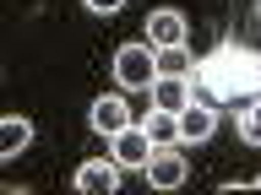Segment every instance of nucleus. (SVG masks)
<instances>
[{
    "label": "nucleus",
    "instance_id": "dca6fc26",
    "mask_svg": "<svg viewBox=\"0 0 261 195\" xmlns=\"http://www.w3.org/2000/svg\"><path fill=\"white\" fill-rule=\"evenodd\" d=\"M256 190H261V179H256Z\"/></svg>",
    "mask_w": 261,
    "mask_h": 195
},
{
    "label": "nucleus",
    "instance_id": "2eb2a0df",
    "mask_svg": "<svg viewBox=\"0 0 261 195\" xmlns=\"http://www.w3.org/2000/svg\"><path fill=\"white\" fill-rule=\"evenodd\" d=\"M256 16H261V0H256Z\"/></svg>",
    "mask_w": 261,
    "mask_h": 195
},
{
    "label": "nucleus",
    "instance_id": "1a4fd4ad",
    "mask_svg": "<svg viewBox=\"0 0 261 195\" xmlns=\"http://www.w3.org/2000/svg\"><path fill=\"white\" fill-rule=\"evenodd\" d=\"M152 103L169 109V114H179L185 103H196V98H191V76H158V81H152Z\"/></svg>",
    "mask_w": 261,
    "mask_h": 195
},
{
    "label": "nucleus",
    "instance_id": "20e7f679",
    "mask_svg": "<svg viewBox=\"0 0 261 195\" xmlns=\"http://www.w3.org/2000/svg\"><path fill=\"white\" fill-rule=\"evenodd\" d=\"M76 190L82 195H114L120 190V162L114 157H87L76 168Z\"/></svg>",
    "mask_w": 261,
    "mask_h": 195
},
{
    "label": "nucleus",
    "instance_id": "6e6552de",
    "mask_svg": "<svg viewBox=\"0 0 261 195\" xmlns=\"http://www.w3.org/2000/svg\"><path fill=\"white\" fill-rule=\"evenodd\" d=\"M212 125H218L212 103H185V109H179V141H207Z\"/></svg>",
    "mask_w": 261,
    "mask_h": 195
},
{
    "label": "nucleus",
    "instance_id": "f03ea898",
    "mask_svg": "<svg viewBox=\"0 0 261 195\" xmlns=\"http://www.w3.org/2000/svg\"><path fill=\"white\" fill-rule=\"evenodd\" d=\"M114 81L120 87H152L158 81V49L152 44H125L114 54Z\"/></svg>",
    "mask_w": 261,
    "mask_h": 195
},
{
    "label": "nucleus",
    "instance_id": "423d86ee",
    "mask_svg": "<svg viewBox=\"0 0 261 195\" xmlns=\"http://www.w3.org/2000/svg\"><path fill=\"white\" fill-rule=\"evenodd\" d=\"M87 125H93L98 136H120V130L130 125V103H125V98H114V92L98 98L93 109H87Z\"/></svg>",
    "mask_w": 261,
    "mask_h": 195
},
{
    "label": "nucleus",
    "instance_id": "7ed1b4c3",
    "mask_svg": "<svg viewBox=\"0 0 261 195\" xmlns=\"http://www.w3.org/2000/svg\"><path fill=\"white\" fill-rule=\"evenodd\" d=\"M114 141V162L120 168H147V157L158 152V141L147 136V125H125L120 136H109Z\"/></svg>",
    "mask_w": 261,
    "mask_h": 195
},
{
    "label": "nucleus",
    "instance_id": "f257e3e1",
    "mask_svg": "<svg viewBox=\"0 0 261 195\" xmlns=\"http://www.w3.org/2000/svg\"><path fill=\"white\" fill-rule=\"evenodd\" d=\"M196 81H201L218 103H245V98L261 92V54L228 44V49H218L207 65H196Z\"/></svg>",
    "mask_w": 261,
    "mask_h": 195
},
{
    "label": "nucleus",
    "instance_id": "f8f14e48",
    "mask_svg": "<svg viewBox=\"0 0 261 195\" xmlns=\"http://www.w3.org/2000/svg\"><path fill=\"white\" fill-rule=\"evenodd\" d=\"M142 125H147V136H152L158 146H174L179 141V114H169V109H152Z\"/></svg>",
    "mask_w": 261,
    "mask_h": 195
},
{
    "label": "nucleus",
    "instance_id": "ddd939ff",
    "mask_svg": "<svg viewBox=\"0 0 261 195\" xmlns=\"http://www.w3.org/2000/svg\"><path fill=\"white\" fill-rule=\"evenodd\" d=\"M240 141L245 146H261V103H250V109L240 114Z\"/></svg>",
    "mask_w": 261,
    "mask_h": 195
},
{
    "label": "nucleus",
    "instance_id": "39448f33",
    "mask_svg": "<svg viewBox=\"0 0 261 195\" xmlns=\"http://www.w3.org/2000/svg\"><path fill=\"white\" fill-rule=\"evenodd\" d=\"M185 174H191V168H185V157H179L174 146H158V152L147 157V184H152V190H179Z\"/></svg>",
    "mask_w": 261,
    "mask_h": 195
},
{
    "label": "nucleus",
    "instance_id": "4468645a",
    "mask_svg": "<svg viewBox=\"0 0 261 195\" xmlns=\"http://www.w3.org/2000/svg\"><path fill=\"white\" fill-rule=\"evenodd\" d=\"M82 6H87V11H93V16H114V11H120V6H125V0H82Z\"/></svg>",
    "mask_w": 261,
    "mask_h": 195
},
{
    "label": "nucleus",
    "instance_id": "0eeeda50",
    "mask_svg": "<svg viewBox=\"0 0 261 195\" xmlns=\"http://www.w3.org/2000/svg\"><path fill=\"white\" fill-rule=\"evenodd\" d=\"M147 44H152V49L185 44V16L169 11V6H163V11H152V16H147Z\"/></svg>",
    "mask_w": 261,
    "mask_h": 195
},
{
    "label": "nucleus",
    "instance_id": "9d476101",
    "mask_svg": "<svg viewBox=\"0 0 261 195\" xmlns=\"http://www.w3.org/2000/svg\"><path fill=\"white\" fill-rule=\"evenodd\" d=\"M28 141H33V125L22 114H6V119H0V157H16Z\"/></svg>",
    "mask_w": 261,
    "mask_h": 195
},
{
    "label": "nucleus",
    "instance_id": "9b49d317",
    "mask_svg": "<svg viewBox=\"0 0 261 195\" xmlns=\"http://www.w3.org/2000/svg\"><path fill=\"white\" fill-rule=\"evenodd\" d=\"M158 76H196L191 49H185V44H169V49H158Z\"/></svg>",
    "mask_w": 261,
    "mask_h": 195
}]
</instances>
